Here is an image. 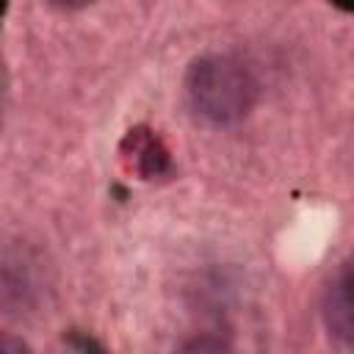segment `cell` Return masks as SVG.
I'll return each mask as SVG.
<instances>
[{
  "label": "cell",
  "instance_id": "cell-1",
  "mask_svg": "<svg viewBox=\"0 0 354 354\" xmlns=\"http://www.w3.org/2000/svg\"><path fill=\"white\" fill-rule=\"evenodd\" d=\"M257 80L235 55H202L188 66L185 97L191 111L216 127L243 122L257 102Z\"/></svg>",
  "mask_w": 354,
  "mask_h": 354
},
{
  "label": "cell",
  "instance_id": "cell-2",
  "mask_svg": "<svg viewBox=\"0 0 354 354\" xmlns=\"http://www.w3.org/2000/svg\"><path fill=\"white\" fill-rule=\"evenodd\" d=\"M321 318L335 340L354 343V254L332 271L321 296Z\"/></svg>",
  "mask_w": 354,
  "mask_h": 354
},
{
  "label": "cell",
  "instance_id": "cell-3",
  "mask_svg": "<svg viewBox=\"0 0 354 354\" xmlns=\"http://www.w3.org/2000/svg\"><path fill=\"white\" fill-rule=\"evenodd\" d=\"M124 166L141 180H158L171 174V158L166 144L149 127H133L122 141Z\"/></svg>",
  "mask_w": 354,
  "mask_h": 354
},
{
  "label": "cell",
  "instance_id": "cell-4",
  "mask_svg": "<svg viewBox=\"0 0 354 354\" xmlns=\"http://www.w3.org/2000/svg\"><path fill=\"white\" fill-rule=\"evenodd\" d=\"M50 6H55V8H66V11H75V8H86V6H91V3H97V0H47Z\"/></svg>",
  "mask_w": 354,
  "mask_h": 354
},
{
  "label": "cell",
  "instance_id": "cell-5",
  "mask_svg": "<svg viewBox=\"0 0 354 354\" xmlns=\"http://www.w3.org/2000/svg\"><path fill=\"white\" fill-rule=\"evenodd\" d=\"M329 3H335V6H343V8L354 11V0H329Z\"/></svg>",
  "mask_w": 354,
  "mask_h": 354
}]
</instances>
